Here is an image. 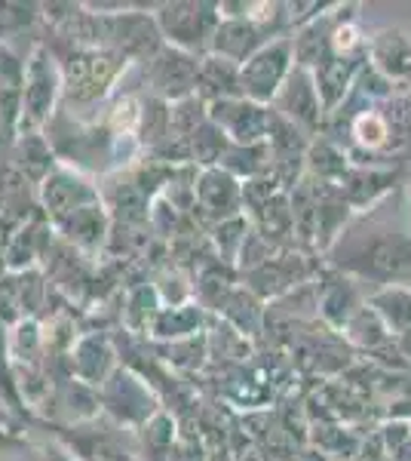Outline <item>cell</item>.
Here are the masks:
<instances>
[{
  "mask_svg": "<svg viewBox=\"0 0 411 461\" xmlns=\"http://www.w3.org/2000/svg\"><path fill=\"white\" fill-rule=\"evenodd\" d=\"M371 59H375L378 71H384L390 80L406 84L411 80V43L399 32H384L371 43Z\"/></svg>",
  "mask_w": 411,
  "mask_h": 461,
  "instance_id": "277c9868",
  "label": "cell"
},
{
  "mask_svg": "<svg viewBox=\"0 0 411 461\" xmlns=\"http://www.w3.org/2000/svg\"><path fill=\"white\" fill-rule=\"evenodd\" d=\"M58 86H62L58 68L52 65L47 50L37 47L31 53V59L25 62V77H22V89H19V130H22V136H34L37 126H43L49 121Z\"/></svg>",
  "mask_w": 411,
  "mask_h": 461,
  "instance_id": "6da1fadb",
  "label": "cell"
},
{
  "mask_svg": "<svg viewBox=\"0 0 411 461\" xmlns=\"http://www.w3.org/2000/svg\"><path fill=\"white\" fill-rule=\"evenodd\" d=\"M6 443H10V434H6V430L0 428V446H6Z\"/></svg>",
  "mask_w": 411,
  "mask_h": 461,
  "instance_id": "8992f818",
  "label": "cell"
},
{
  "mask_svg": "<svg viewBox=\"0 0 411 461\" xmlns=\"http://www.w3.org/2000/svg\"><path fill=\"white\" fill-rule=\"evenodd\" d=\"M40 6H31V4H0V41L6 37L19 34L22 28H28L31 22L40 16Z\"/></svg>",
  "mask_w": 411,
  "mask_h": 461,
  "instance_id": "5b68a950",
  "label": "cell"
},
{
  "mask_svg": "<svg viewBox=\"0 0 411 461\" xmlns=\"http://www.w3.org/2000/svg\"><path fill=\"white\" fill-rule=\"evenodd\" d=\"M289 77V43H273L252 53L240 71V93L255 102H267Z\"/></svg>",
  "mask_w": 411,
  "mask_h": 461,
  "instance_id": "7a4b0ae2",
  "label": "cell"
},
{
  "mask_svg": "<svg viewBox=\"0 0 411 461\" xmlns=\"http://www.w3.org/2000/svg\"><path fill=\"white\" fill-rule=\"evenodd\" d=\"M215 6H203V4H175V6H163L160 13V25L163 34L169 37L172 43L184 50H197L200 43L215 41Z\"/></svg>",
  "mask_w": 411,
  "mask_h": 461,
  "instance_id": "3957f363",
  "label": "cell"
}]
</instances>
